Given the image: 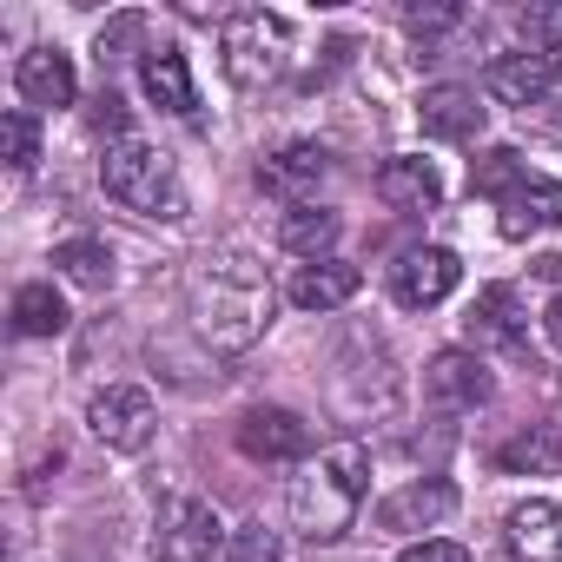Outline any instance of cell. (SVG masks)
I'll return each mask as SVG.
<instances>
[{"mask_svg":"<svg viewBox=\"0 0 562 562\" xmlns=\"http://www.w3.org/2000/svg\"><path fill=\"white\" fill-rule=\"evenodd\" d=\"M271 312H278V299H271L265 271H258L245 251H212V258H199L192 278H186V318H192V331H199L212 351H245V345H258L265 325H271Z\"/></svg>","mask_w":562,"mask_h":562,"instance_id":"1","label":"cell"},{"mask_svg":"<svg viewBox=\"0 0 562 562\" xmlns=\"http://www.w3.org/2000/svg\"><path fill=\"white\" fill-rule=\"evenodd\" d=\"M364 490H371V450L364 443H331V450H318L299 470V483H292V522L312 542H338L358 522Z\"/></svg>","mask_w":562,"mask_h":562,"instance_id":"2","label":"cell"},{"mask_svg":"<svg viewBox=\"0 0 562 562\" xmlns=\"http://www.w3.org/2000/svg\"><path fill=\"white\" fill-rule=\"evenodd\" d=\"M100 186H106V199L113 205H126V212H146V218H186V186H179V166L159 153V146H146V139H106V153H100Z\"/></svg>","mask_w":562,"mask_h":562,"instance_id":"3","label":"cell"},{"mask_svg":"<svg viewBox=\"0 0 562 562\" xmlns=\"http://www.w3.org/2000/svg\"><path fill=\"white\" fill-rule=\"evenodd\" d=\"M218 54H225V74L232 87H271L278 74L292 67V27L278 14H232L218 27Z\"/></svg>","mask_w":562,"mask_h":562,"instance_id":"4","label":"cell"},{"mask_svg":"<svg viewBox=\"0 0 562 562\" xmlns=\"http://www.w3.org/2000/svg\"><path fill=\"white\" fill-rule=\"evenodd\" d=\"M225 555V522L199 496H166L153 516V562H218Z\"/></svg>","mask_w":562,"mask_h":562,"instance_id":"5","label":"cell"},{"mask_svg":"<svg viewBox=\"0 0 562 562\" xmlns=\"http://www.w3.org/2000/svg\"><path fill=\"white\" fill-rule=\"evenodd\" d=\"M87 430H93L106 450L139 457V450L153 443V430H159V411H153V397H146L139 384H106V391H93V404H87Z\"/></svg>","mask_w":562,"mask_h":562,"instance_id":"6","label":"cell"},{"mask_svg":"<svg viewBox=\"0 0 562 562\" xmlns=\"http://www.w3.org/2000/svg\"><path fill=\"white\" fill-rule=\"evenodd\" d=\"M457 278H463V258L450 245H411L397 265H391V299L404 312H430L457 292Z\"/></svg>","mask_w":562,"mask_h":562,"instance_id":"7","label":"cell"},{"mask_svg":"<svg viewBox=\"0 0 562 562\" xmlns=\"http://www.w3.org/2000/svg\"><path fill=\"white\" fill-rule=\"evenodd\" d=\"M483 93L496 106H522V113L529 106H549L562 93V60H549V54H503V60H490Z\"/></svg>","mask_w":562,"mask_h":562,"instance_id":"8","label":"cell"},{"mask_svg":"<svg viewBox=\"0 0 562 562\" xmlns=\"http://www.w3.org/2000/svg\"><path fill=\"white\" fill-rule=\"evenodd\" d=\"M238 450L251 463H299L312 457V424L299 411H278V404H258L238 417Z\"/></svg>","mask_w":562,"mask_h":562,"instance_id":"9","label":"cell"},{"mask_svg":"<svg viewBox=\"0 0 562 562\" xmlns=\"http://www.w3.org/2000/svg\"><path fill=\"white\" fill-rule=\"evenodd\" d=\"M483 120H490L483 93H476V87H457V80L424 87V100H417V126H424L430 139H443V146H470V139L483 133Z\"/></svg>","mask_w":562,"mask_h":562,"instance_id":"10","label":"cell"},{"mask_svg":"<svg viewBox=\"0 0 562 562\" xmlns=\"http://www.w3.org/2000/svg\"><path fill=\"white\" fill-rule=\"evenodd\" d=\"M424 397L437 411H476V404L496 397V384H490V371H483L476 351H437L424 364Z\"/></svg>","mask_w":562,"mask_h":562,"instance_id":"11","label":"cell"},{"mask_svg":"<svg viewBox=\"0 0 562 562\" xmlns=\"http://www.w3.org/2000/svg\"><path fill=\"white\" fill-rule=\"evenodd\" d=\"M331 179V153L318 146V139H299V146H285V153H271L265 166H258V186L271 192V199H285V205H312V192Z\"/></svg>","mask_w":562,"mask_h":562,"instance_id":"12","label":"cell"},{"mask_svg":"<svg viewBox=\"0 0 562 562\" xmlns=\"http://www.w3.org/2000/svg\"><path fill=\"white\" fill-rule=\"evenodd\" d=\"M463 331H470L476 351H522V338H529V312H522L516 285H483L476 305H470V318H463Z\"/></svg>","mask_w":562,"mask_h":562,"instance_id":"13","label":"cell"},{"mask_svg":"<svg viewBox=\"0 0 562 562\" xmlns=\"http://www.w3.org/2000/svg\"><path fill=\"white\" fill-rule=\"evenodd\" d=\"M503 542L516 562H562V503L529 496L503 516Z\"/></svg>","mask_w":562,"mask_h":562,"instance_id":"14","label":"cell"},{"mask_svg":"<svg viewBox=\"0 0 562 562\" xmlns=\"http://www.w3.org/2000/svg\"><path fill=\"white\" fill-rule=\"evenodd\" d=\"M378 199L391 205V212H404V218H424V212H437L443 205V179H437V166L430 159H384L378 166Z\"/></svg>","mask_w":562,"mask_h":562,"instance_id":"15","label":"cell"},{"mask_svg":"<svg viewBox=\"0 0 562 562\" xmlns=\"http://www.w3.org/2000/svg\"><path fill=\"white\" fill-rule=\"evenodd\" d=\"M457 509V483H443V476H424V483H404V490H391L371 516H378V529H437L443 516Z\"/></svg>","mask_w":562,"mask_h":562,"instance_id":"16","label":"cell"},{"mask_svg":"<svg viewBox=\"0 0 562 562\" xmlns=\"http://www.w3.org/2000/svg\"><path fill=\"white\" fill-rule=\"evenodd\" d=\"M496 225L503 238H536V232H562V186L555 179H522L509 199H496Z\"/></svg>","mask_w":562,"mask_h":562,"instance_id":"17","label":"cell"},{"mask_svg":"<svg viewBox=\"0 0 562 562\" xmlns=\"http://www.w3.org/2000/svg\"><path fill=\"white\" fill-rule=\"evenodd\" d=\"M14 87H21L27 106H74L80 74H74V60H67L60 47H27L21 67H14Z\"/></svg>","mask_w":562,"mask_h":562,"instance_id":"18","label":"cell"},{"mask_svg":"<svg viewBox=\"0 0 562 562\" xmlns=\"http://www.w3.org/2000/svg\"><path fill=\"white\" fill-rule=\"evenodd\" d=\"M358 265H345V258H312V265H299L292 271V305L299 312H338V305H351L358 299Z\"/></svg>","mask_w":562,"mask_h":562,"instance_id":"19","label":"cell"},{"mask_svg":"<svg viewBox=\"0 0 562 562\" xmlns=\"http://www.w3.org/2000/svg\"><path fill=\"white\" fill-rule=\"evenodd\" d=\"M139 87L159 113H192L199 106V87H192V67L179 47H146L139 54Z\"/></svg>","mask_w":562,"mask_h":562,"instance_id":"20","label":"cell"},{"mask_svg":"<svg viewBox=\"0 0 562 562\" xmlns=\"http://www.w3.org/2000/svg\"><path fill=\"white\" fill-rule=\"evenodd\" d=\"M338 232H345V218H338L331 205H285V218H278V245L299 251L305 265H312V258H331Z\"/></svg>","mask_w":562,"mask_h":562,"instance_id":"21","label":"cell"},{"mask_svg":"<svg viewBox=\"0 0 562 562\" xmlns=\"http://www.w3.org/2000/svg\"><path fill=\"white\" fill-rule=\"evenodd\" d=\"M54 271L74 278L80 292H106L113 285V251H106V238H60L54 245Z\"/></svg>","mask_w":562,"mask_h":562,"instance_id":"22","label":"cell"},{"mask_svg":"<svg viewBox=\"0 0 562 562\" xmlns=\"http://www.w3.org/2000/svg\"><path fill=\"white\" fill-rule=\"evenodd\" d=\"M14 331L21 338H60L67 331V305L54 285H21L14 292Z\"/></svg>","mask_w":562,"mask_h":562,"instance_id":"23","label":"cell"},{"mask_svg":"<svg viewBox=\"0 0 562 562\" xmlns=\"http://www.w3.org/2000/svg\"><path fill=\"white\" fill-rule=\"evenodd\" d=\"M496 463H503L509 476H522V470L555 476V470H562V437H555V430H522V437H509V443L496 450Z\"/></svg>","mask_w":562,"mask_h":562,"instance_id":"24","label":"cell"},{"mask_svg":"<svg viewBox=\"0 0 562 562\" xmlns=\"http://www.w3.org/2000/svg\"><path fill=\"white\" fill-rule=\"evenodd\" d=\"M522 179H529V172H522V153H516V146H490V153L470 166V192H483V199H509Z\"/></svg>","mask_w":562,"mask_h":562,"instance_id":"25","label":"cell"},{"mask_svg":"<svg viewBox=\"0 0 562 562\" xmlns=\"http://www.w3.org/2000/svg\"><path fill=\"white\" fill-rule=\"evenodd\" d=\"M0 153H8L14 172H34V159H41V120H34L27 106L0 113Z\"/></svg>","mask_w":562,"mask_h":562,"instance_id":"26","label":"cell"},{"mask_svg":"<svg viewBox=\"0 0 562 562\" xmlns=\"http://www.w3.org/2000/svg\"><path fill=\"white\" fill-rule=\"evenodd\" d=\"M516 27H522L529 54H549V60H562V0H529V8L516 14Z\"/></svg>","mask_w":562,"mask_h":562,"instance_id":"27","label":"cell"},{"mask_svg":"<svg viewBox=\"0 0 562 562\" xmlns=\"http://www.w3.org/2000/svg\"><path fill=\"white\" fill-rule=\"evenodd\" d=\"M218 562H278V536L265 522H245V529L225 536V555Z\"/></svg>","mask_w":562,"mask_h":562,"instance_id":"28","label":"cell"},{"mask_svg":"<svg viewBox=\"0 0 562 562\" xmlns=\"http://www.w3.org/2000/svg\"><path fill=\"white\" fill-rule=\"evenodd\" d=\"M457 21H463V8H411V14H404V27H411L417 41H437V34H450Z\"/></svg>","mask_w":562,"mask_h":562,"instance_id":"29","label":"cell"},{"mask_svg":"<svg viewBox=\"0 0 562 562\" xmlns=\"http://www.w3.org/2000/svg\"><path fill=\"white\" fill-rule=\"evenodd\" d=\"M397 562H470V549H463V542H450V536H424V542H411Z\"/></svg>","mask_w":562,"mask_h":562,"instance_id":"30","label":"cell"},{"mask_svg":"<svg viewBox=\"0 0 562 562\" xmlns=\"http://www.w3.org/2000/svg\"><path fill=\"white\" fill-rule=\"evenodd\" d=\"M139 27H146V21H139V14H126V21H113V27H106V34H100V60H113V54H120V47H126V41H133V34H139Z\"/></svg>","mask_w":562,"mask_h":562,"instance_id":"31","label":"cell"},{"mask_svg":"<svg viewBox=\"0 0 562 562\" xmlns=\"http://www.w3.org/2000/svg\"><path fill=\"white\" fill-rule=\"evenodd\" d=\"M542 331H549V345H555V351H562V292H555V299H549V312H542Z\"/></svg>","mask_w":562,"mask_h":562,"instance_id":"32","label":"cell"},{"mask_svg":"<svg viewBox=\"0 0 562 562\" xmlns=\"http://www.w3.org/2000/svg\"><path fill=\"white\" fill-rule=\"evenodd\" d=\"M555 120H562V93H555Z\"/></svg>","mask_w":562,"mask_h":562,"instance_id":"33","label":"cell"}]
</instances>
